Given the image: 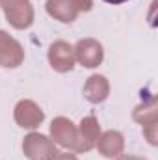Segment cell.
Here are the masks:
<instances>
[{"label":"cell","instance_id":"6da1fadb","mask_svg":"<svg viewBox=\"0 0 158 160\" xmlns=\"http://www.w3.org/2000/svg\"><path fill=\"white\" fill-rule=\"evenodd\" d=\"M6 21L15 30H26L34 24V6L30 0H0Z\"/></svg>","mask_w":158,"mask_h":160},{"label":"cell","instance_id":"7a4b0ae2","mask_svg":"<svg viewBox=\"0 0 158 160\" xmlns=\"http://www.w3.org/2000/svg\"><path fill=\"white\" fill-rule=\"evenodd\" d=\"M22 153L28 160H54L58 157L56 143L41 132H30L24 136Z\"/></svg>","mask_w":158,"mask_h":160},{"label":"cell","instance_id":"3957f363","mask_svg":"<svg viewBox=\"0 0 158 160\" xmlns=\"http://www.w3.org/2000/svg\"><path fill=\"white\" fill-rule=\"evenodd\" d=\"M50 140L56 145L77 151L78 149V128L69 118H56L50 123Z\"/></svg>","mask_w":158,"mask_h":160},{"label":"cell","instance_id":"277c9868","mask_svg":"<svg viewBox=\"0 0 158 160\" xmlns=\"http://www.w3.org/2000/svg\"><path fill=\"white\" fill-rule=\"evenodd\" d=\"M75 50V60L82 67L87 69H95L102 63L104 60V48L102 45L93 38H84V39L77 41V45L73 47Z\"/></svg>","mask_w":158,"mask_h":160},{"label":"cell","instance_id":"5b68a950","mask_svg":"<svg viewBox=\"0 0 158 160\" xmlns=\"http://www.w3.org/2000/svg\"><path fill=\"white\" fill-rule=\"evenodd\" d=\"M48 63L56 73H69L75 69V50L73 45H69L67 41L58 39L54 43H50L48 47Z\"/></svg>","mask_w":158,"mask_h":160},{"label":"cell","instance_id":"8992f818","mask_svg":"<svg viewBox=\"0 0 158 160\" xmlns=\"http://www.w3.org/2000/svg\"><path fill=\"white\" fill-rule=\"evenodd\" d=\"M13 118H15V123L21 127V128H37L43 119H45V114L39 106L30 101V99H22L15 104V110H13Z\"/></svg>","mask_w":158,"mask_h":160},{"label":"cell","instance_id":"52a82bcc","mask_svg":"<svg viewBox=\"0 0 158 160\" xmlns=\"http://www.w3.org/2000/svg\"><path fill=\"white\" fill-rule=\"evenodd\" d=\"M24 62V48L15 38L0 30V65L15 69Z\"/></svg>","mask_w":158,"mask_h":160},{"label":"cell","instance_id":"ba28073f","mask_svg":"<svg viewBox=\"0 0 158 160\" xmlns=\"http://www.w3.org/2000/svg\"><path fill=\"white\" fill-rule=\"evenodd\" d=\"M78 128V149L77 153H87L95 147L99 136H101V125L95 116H86L82 118Z\"/></svg>","mask_w":158,"mask_h":160},{"label":"cell","instance_id":"9c48e42d","mask_svg":"<svg viewBox=\"0 0 158 160\" xmlns=\"http://www.w3.org/2000/svg\"><path fill=\"white\" fill-rule=\"evenodd\" d=\"M82 93H84V99H86L87 102H91V104H101V102H104V101L108 99V95H110V82H108V78H106L104 75L95 73V75H91L89 78L86 80Z\"/></svg>","mask_w":158,"mask_h":160},{"label":"cell","instance_id":"30bf717a","mask_svg":"<svg viewBox=\"0 0 158 160\" xmlns=\"http://www.w3.org/2000/svg\"><path fill=\"white\" fill-rule=\"evenodd\" d=\"M95 147L99 155H102L104 158H117L125 149V138L119 130H106L101 132Z\"/></svg>","mask_w":158,"mask_h":160},{"label":"cell","instance_id":"8fae6325","mask_svg":"<svg viewBox=\"0 0 158 160\" xmlns=\"http://www.w3.org/2000/svg\"><path fill=\"white\" fill-rule=\"evenodd\" d=\"M45 8H47V13L52 19H56L60 22H65V24L75 22L77 17H78V11L75 9L71 0H47Z\"/></svg>","mask_w":158,"mask_h":160},{"label":"cell","instance_id":"7c38bea8","mask_svg":"<svg viewBox=\"0 0 158 160\" xmlns=\"http://www.w3.org/2000/svg\"><path fill=\"white\" fill-rule=\"evenodd\" d=\"M134 121H138L141 127H149V125H156L158 123V106L156 99L151 97L147 101H143L141 104H138L132 112Z\"/></svg>","mask_w":158,"mask_h":160},{"label":"cell","instance_id":"4fadbf2b","mask_svg":"<svg viewBox=\"0 0 158 160\" xmlns=\"http://www.w3.org/2000/svg\"><path fill=\"white\" fill-rule=\"evenodd\" d=\"M71 4L75 6V9L78 11V13H86V11H91V8H93V0H71Z\"/></svg>","mask_w":158,"mask_h":160},{"label":"cell","instance_id":"5bb4252c","mask_svg":"<svg viewBox=\"0 0 158 160\" xmlns=\"http://www.w3.org/2000/svg\"><path fill=\"white\" fill-rule=\"evenodd\" d=\"M143 136L149 140L151 145H156V125H149V127H141Z\"/></svg>","mask_w":158,"mask_h":160},{"label":"cell","instance_id":"9a60e30c","mask_svg":"<svg viewBox=\"0 0 158 160\" xmlns=\"http://www.w3.org/2000/svg\"><path fill=\"white\" fill-rule=\"evenodd\" d=\"M54 160H78V158H77V155H73V153H58V157Z\"/></svg>","mask_w":158,"mask_h":160},{"label":"cell","instance_id":"2e32d148","mask_svg":"<svg viewBox=\"0 0 158 160\" xmlns=\"http://www.w3.org/2000/svg\"><path fill=\"white\" fill-rule=\"evenodd\" d=\"M116 160H147V158H143V157H138V155H119Z\"/></svg>","mask_w":158,"mask_h":160},{"label":"cell","instance_id":"e0dca14e","mask_svg":"<svg viewBox=\"0 0 158 160\" xmlns=\"http://www.w3.org/2000/svg\"><path fill=\"white\" fill-rule=\"evenodd\" d=\"M102 2L112 4V6H117V4H125V2H128V0H102Z\"/></svg>","mask_w":158,"mask_h":160}]
</instances>
